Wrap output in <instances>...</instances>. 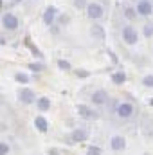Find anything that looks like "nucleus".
Returning a JSON list of instances; mask_svg holds the SVG:
<instances>
[{
	"label": "nucleus",
	"mask_w": 153,
	"mask_h": 155,
	"mask_svg": "<svg viewBox=\"0 0 153 155\" xmlns=\"http://www.w3.org/2000/svg\"><path fill=\"white\" fill-rule=\"evenodd\" d=\"M74 5L76 7H85L86 4H85V0H74Z\"/></svg>",
	"instance_id": "23"
},
{
	"label": "nucleus",
	"mask_w": 153,
	"mask_h": 155,
	"mask_svg": "<svg viewBox=\"0 0 153 155\" xmlns=\"http://www.w3.org/2000/svg\"><path fill=\"white\" fill-rule=\"evenodd\" d=\"M132 114H133V107L130 103H121L117 107V116L119 117H130Z\"/></svg>",
	"instance_id": "4"
},
{
	"label": "nucleus",
	"mask_w": 153,
	"mask_h": 155,
	"mask_svg": "<svg viewBox=\"0 0 153 155\" xmlns=\"http://www.w3.org/2000/svg\"><path fill=\"white\" fill-rule=\"evenodd\" d=\"M122 40H124L128 45H133V43L137 41V31H135L132 25H126V27L122 29Z\"/></svg>",
	"instance_id": "2"
},
{
	"label": "nucleus",
	"mask_w": 153,
	"mask_h": 155,
	"mask_svg": "<svg viewBox=\"0 0 153 155\" xmlns=\"http://www.w3.org/2000/svg\"><path fill=\"white\" fill-rule=\"evenodd\" d=\"M112 81L117 83V85H121V83L126 81V74H124V72H115L114 76H112Z\"/></svg>",
	"instance_id": "14"
},
{
	"label": "nucleus",
	"mask_w": 153,
	"mask_h": 155,
	"mask_svg": "<svg viewBox=\"0 0 153 155\" xmlns=\"http://www.w3.org/2000/svg\"><path fill=\"white\" fill-rule=\"evenodd\" d=\"M124 16H126V18H130V20H133V18H135V11H133L132 7H126V11H124Z\"/></svg>",
	"instance_id": "17"
},
{
	"label": "nucleus",
	"mask_w": 153,
	"mask_h": 155,
	"mask_svg": "<svg viewBox=\"0 0 153 155\" xmlns=\"http://www.w3.org/2000/svg\"><path fill=\"white\" fill-rule=\"evenodd\" d=\"M58 67H60V69H63V71H69V69H70V63H69V61H65V60H60V61H58Z\"/></svg>",
	"instance_id": "18"
},
{
	"label": "nucleus",
	"mask_w": 153,
	"mask_h": 155,
	"mask_svg": "<svg viewBox=\"0 0 153 155\" xmlns=\"http://www.w3.org/2000/svg\"><path fill=\"white\" fill-rule=\"evenodd\" d=\"M92 35L97 36V40H103V36H105V35H103V29H101L99 25H94V27H92Z\"/></svg>",
	"instance_id": "15"
},
{
	"label": "nucleus",
	"mask_w": 153,
	"mask_h": 155,
	"mask_svg": "<svg viewBox=\"0 0 153 155\" xmlns=\"http://www.w3.org/2000/svg\"><path fill=\"white\" fill-rule=\"evenodd\" d=\"M34 126L38 128L40 132H47V130H49V123H47V119L41 117V116H38L36 119H34Z\"/></svg>",
	"instance_id": "11"
},
{
	"label": "nucleus",
	"mask_w": 153,
	"mask_h": 155,
	"mask_svg": "<svg viewBox=\"0 0 153 155\" xmlns=\"http://www.w3.org/2000/svg\"><path fill=\"white\" fill-rule=\"evenodd\" d=\"M110 146H112V150L119 152V150H122L126 146V143H124V139L121 135H115V137H112V141H110Z\"/></svg>",
	"instance_id": "8"
},
{
	"label": "nucleus",
	"mask_w": 153,
	"mask_h": 155,
	"mask_svg": "<svg viewBox=\"0 0 153 155\" xmlns=\"http://www.w3.org/2000/svg\"><path fill=\"white\" fill-rule=\"evenodd\" d=\"M38 108L41 110V112H45V110L50 108V101H49V97H40L38 99Z\"/></svg>",
	"instance_id": "13"
},
{
	"label": "nucleus",
	"mask_w": 153,
	"mask_h": 155,
	"mask_svg": "<svg viewBox=\"0 0 153 155\" xmlns=\"http://www.w3.org/2000/svg\"><path fill=\"white\" fill-rule=\"evenodd\" d=\"M106 99H108L106 90H96V92L92 94V101H94V103H97V105H103Z\"/></svg>",
	"instance_id": "7"
},
{
	"label": "nucleus",
	"mask_w": 153,
	"mask_h": 155,
	"mask_svg": "<svg viewBox=\"0 0 153 155\" xmlns=\"http://www.w3.org/2000/svg\"><path fill=\"white\" fill-rule=\"evenodd\" d=\"M29 69H33V71H36V72H40V71H41L43 67H41V65H34V63H33V65H29Z\"/></svg>",
	"instance_id": "24"
},
{
	"label": "nucleus",
	"mask_w": 153,
	"mask_h": 155,
	"mask_svg": "<svg viewBox=\"0 0 153 155\" xmlns=\"http://www.w3.org/2000/svg\"><path fill=\"white\" fill-rule=\"evenodd\" d=\"M86 13H88V16H90L92 20H97V18L103 16V7H101L99 4H88V5H86Z\"/></svg>",
	"instance_id": "3"
},
{
	"label": "nucleus",
	"mask_w": 153,
	"mask_h": 155,
	"mask_svg": "<svg viewBox=\"0 0 153 155\" xmlns=\"http://www.w3.org/2000/svg\"><path fill=\"white\" fill-rule=\"evenodd\" d=\"M2 24H4V27H5V29L13 31V29H16V27H18V18H16L13 13H5V15L2 16Z\"/></svg>",
	"instance_id": "1"
},
{
	"label": "nucleus",
	"mask_w": 153,
	"mask_h": 155,
	"mask_svg": "<svg viewBox=\"0 0 153 155\" xmlns=\"http://www.w3.org/2000/svg\"><path fill=\"white\" fill-rule=\"evenodd\" d=\"M20 101L25 103V105L33 103V101H34V92H33L31 88H22V90H20Z\"/></svg>",
	"instance_id": "5"
},
{
	"label": "nucleus",
	"mask_w": 153,
	"mask_h": 155,
	"mask_svg": "<svg viewBox=\"0 0 153 155\" xmlns=\"http://www.w3.org/2000/svg\"><path fill=\"white\" fill-rule=\"evenodd\" d=\"M70 139H72V141H76V143H81V141H85V139H86V132H85V130H74Z\"/></svg>",
	"instance_id": "12"
},
{
	"label": "nucleus",
	"mask_w": 153,
	"mask_h": 155,
	"mask_svg": "<svg viewBox=\"0 0 153 155\" xmlns=\"http://www.w3.org/2000/svg\"><path fill=\"white\" fill-rule=\"evenodd\" d=\"M86 155H101V150H99L97 146H90L88 152H86Z\"/></svg>",
	"instance_id": "19"
},
{
	"label": "nucleus",
	"mask_w": 153,
	"mask_h": 155,
	"mask_svg": "<svg viewBox=\"0 0 153 155\" xmlns=\"http://www.w3.org/2000/svg\"><path fill=\"white\" fill-rule=\"evenodd\" d=\"M15 79H16L18 83H27V81H29V78H27V74H24V72H18V74L15 76Z\"/></svg>",
	"instance_id": "16"
},
{
	"label": "nucleus",
	"mask_w": 153,
	"mask_h": 155,
	"mask_svg": "<svg viewBox=\"0 0 153 155\" xmlns=\"http://www.w3.org/2000/svg\"><path fill=\"white\" fill-rule=\"evenodd\" d=\"M142 83H144L146 87H153V76H146L142 79Z\"/></svg>",
	"instance_id": "21"
},
{
	"label": "nucleus",
	"mask_w": 153,
	"mask_h": 155,
	"mask_svg": "<svg viewBox=\"0 0 153 155\" xmlns=\"http://www.w3.org/2000/svg\"><path fill=\"white\" fill-rule=\"evenodd\" d=\"M137 11H139V15H144V16H148V15H151L153 13V7L150 2H141L139 5H137Z\"/></svg>",
	"instance_id": "9"
},
{
	"label": "nucleus",
	"mask_w": 153,
	"mask_h": 155,
	"mask_svg": "<svg viewBox=\"0 0 153 155\" xmlns=\"http://www.w3.org/2000/svg\"><path fill=\"white\" fill-rule=\"evenodd\" d=\"M77 76H79V78H86V76H88V72H85V71H79V72H77Z\"/></svg>",
	"instance_id": "25"
},
{
	"label": "nucleus",
	"mask_w": 153,
	"mask_h": 155,
	"mask_svg": "<svg viewBox=\"0 0 153 155\" xmlns=\"http://www.w3.org/2000/svg\"><path fill=\"white\" fill-rule=\"evenodd\" d=\"M77 112H79V116L85 117V119H96L97 117V114H94L86 105H77Z\"/></svg>",
	"instance_id": "6"
},
{
	"label": "nucleus",
	"mask_w": 153,
	"mask_h": 155,
	"mask_svg": "<svg viewBox=\"0 0 153 155\" xmlns=\"http://www.w3.org/2000/svg\"><path fill=\"white\" fill-rule=\"evenodd\" d=\"M144 35H146V36H151L153 35V25H146V27H144Z\"/></svg>",
	"instance_id": "22"
},
{
	"label": "nucleus",
	"mask_w": 153,
	"mask_h": 155,
	"mask_svg": "<svg viewBox=\"0 0 153 155\" xmlns=\"http://www.w3.org/2000/svg\"><path fill=\"white\" fill-rule=\"evenodd\" d=\"M54 15H56V7H47L45 13H43V22H45L47 25H50L52 20H54Z\"/></svg>",
	"instance_id": "10"
},
{
	"label": "nucleus",
	"mask_w": 153,
	"mask_h": 155,
	"mask_svg": "<svg viewBox=\"0 0 153 155\" xmlns=\"http://www.w3.org/2000/svg\"><path fill=\"white\" fill-rule=\"evenodd\" d=\"M7 153H9V146L5 143H2L0 144V155H7Z\"/></svg>",
	"instance_id": "20"
},
{
	"label": "nucleus",
	"mask_w": 153,
	"mask_h": 155,
	"mask_svg": "<svg viewBox=\"0 0 153 155\" xmlns=\"http://www.w3.org/2000/svg\"><path fill=\"white\" fill-rule=\"evenodd\" d=\"M141 2H148V0H141Z\"/></svg>",
	"instance_id": "26"
}]
</instances>
